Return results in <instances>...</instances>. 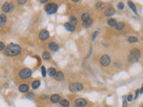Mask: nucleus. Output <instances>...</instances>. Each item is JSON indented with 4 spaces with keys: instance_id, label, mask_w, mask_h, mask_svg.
<instances>
[{
    "instance_id": "f257e3e1",
    "label": "nucleus",
    "mask_w": 143,
    "mask_h": 107,
    "mask_svg": "<svg viewBox=\"0 0 143 107\" xmlns=\"http://www.w3.org/2000/svg\"><path fill=\"white\" fill-rule=\"evenodd\" d=\"M22 53V47L19 45L15 43L9 44L8 46H6V48L4 50V54L6 56H17Z\"/></svg>"
},
{
    "instance_id": "f03ea898",
    "label": "nucleus",
    "mask_w": 143,
    "mask_h": 107,
    "mask_svg": "<svg viewBox=\"0 0 143 107\" xmlns=\"http://www.w3.org/2000/svg\"><path fill=\"white\" fill-rule=\"evenodd\" d=\"M140 55H141V52H140V49H138V48L131 49L128 55V62H130V63L138 62L139 59L140 58Z\"/></svg>"
},
{
    "instance_id": "7ed1b4c3",
    "label": "nucleus",
    "mask_w": 143,
    "mask_h": 107,
    "mask_svg": "<svg viewBox=\"0 0 143 107\" xmlns=\"http://www.w3.org/2000/svg\"><path fill=\"white\" fill-rule=\"evenodd\" d=\"M57 10H58V6L54 2L48 3L45 7V11L47 14H54L57 12Z\"/></svg>"
},
{
    "instance_id": "20e7f679",
    "label": "nucleus",
    "mask_w": 143,
    "mask_h": 107,
    "mask_svg": "<svg viewBox=\"0 0 143 107\" xmlns=\"http://www.w3.org/2000/svg\"><path fill=\"white\" fill-rule=\"evenodd\" d=\"M82 89H83V85L81 82H74V83L69 85V90L73 93L80 92Z\"/></svg>"
},
{
    "instance_id": "39448f33",
    "label": "nucleus",
    "mask_w": 143,
    "mask_h": 107,
    "mask_svg": "<svg viewBox=\"0 0 143 107\" xmlns=\"http://www.w3.org/2000/svg\"><path fill=\"white\" fill-rule=\"evenodd\" d=\"M32 74V71L29 68H24V69L21 70L19 71V77L23 79H27L29 78Z\"/></svg>"
},
{
    "instance_id": "423d86ee",
    "label": "nucleus",
    "mask_w": 143,
    "mask_h": 107,
    "mask_svg": "<svg viewBox=\"0 0 143 107\" xmlns=\"http://www.w3.org/2000/svg\"><path fill=\"white\" fill-rule=\"evenodd\" d=\"M15 9V5L11 2H6L4 4L3 6H2V11L5 13V14H10L12 13Z\"/></svg>"
},
{
    "instance_id": "0eeeda50",
    "label": "nucleus",
    "mask_w": 143,
    "mask_h": 107,
    "mask_svg": "<svg viewBox=\"0 0 143 107\" xmlns=\"http://www.w3.org/2000/svg\"><path fill=\"white\" fill-rule=\"evenodd\" d=\"M99 63L102 66L106 67L111 64V58H110V56H109L108 55H104L101 56V58H100Z\"/></svg>"
},
{
    "instance_id": "6e6552de",
    "label": "nucleus",
    "mask_w": 143,
    "mask_h": 107,
    "mask_svg": "<svg viewBox=\"0 0 143 107\" xmlns=\"http://www.w3.org/2000/svg\"><path fill=\"white\" fill-rule=\"evenodd\" d=\"M88 104V102L86 99L84 98H77L74 101V105L75 107H84L86 106Z\"/></svg>"
},
{
    "instance_id": "1a4fd4ad",
    "label": "nucleus",
    "mask_w": 143,
    "mask_h": 107,
    "mask_svg": "<svg viewBox=\"0 0 143 107\" xmlns=\"http://www.w3.org/2000/svg\"><path fill=\"white\" fill-rule=\"evenodd\" d=\"M49 38V32L47 31V29H42L40 32H39V34H38V38L40 39V40H47V38Z\"/></svg>"
},
{
    "instance_id": "9d476101",
    "label": "nucleus",
    "mask_w": 143,
    "mask_h": 107,
    "mask_svg": "<svg viewBox=\"0 0 143 107\" xmlns=\"http://www.w3.org/2000/svg\"><path fill=\"white\" fill-rule=\"evenodd\" d=\"M114 14H115V10H114V8L113 6H109V7H107V8L105 9V15L106 17H111Z\"/></svg>"
},
{
    "instance_id": "9b49d317",
    "label": "nucleus",
    "mask_w": 143,
    "mask_h": 107,
    "mask_svg": "<svg viewBox=\"0 0 143 107\" xmlns=\"http://www.w3.org/2000/svg\"><path fill=\"white\" fill-rule=\"evenodd\" d=\"M48 47H49V49L53 52H56V51H58L59 49V46L56 42H50L48 44Z\"/></svg>"
},
{
    "instance_id": "f8f14e48",
    "label": "nucleus",
    "mask_w": 143,
    "mask_h": 107,
    "mask_svg": "<svg viewBox=\"0 0 143 107\" xmlns=\"http://www.w3.org/2000/svg\"><path fill=\"white\" fill-rule=\"evenodd\" d=\"M50 101L52 102L53 104H57L60 102V96L58 94H54L50 96Z\"/></svg>"
},
{
    "instance_id": "ddd939ff",
    "label": "nucleus",
    "mask_w": 143,
    "mask_h": 107,
    "mask_svg": "<svg viewBox=\"0 0 143 107\" xmlns=\"http://www.w3.org/2000/svg\"><path fill=\"white\" fill-rule=\"evenodd\" d=\"M54 78L56 79V80L57 81H62L64 79V73L62 72V71H57V72L56 73V75L54 76Z\"/></svg>"
},
{
    "instance_id": "4468645a",
    "label": "nucleus",
    "mask_w": 143,
    "mask_h": 107,
    "mask_svg": "<svg viewBox=\"0 0 143 107\" xmlns=\"http://www.w3.org/2000/svg\"><path fill=\"white\" fill-rule=\"evenodd\" d=\"M29 89H30V87L27 84H22L19 86V90H20V92H22V93L28 92Z\"/></svg>"
},
{
    "instance_id": "2eb2a0df",
    "label": "nucleus",
    "mask_w": 143,
    "mask_h": 107,
    "mask_svg": "<svg viewBox=\"0 0 143 107\" xmlns=\"http://www.w3.org/2000/svg\"><path fill=\"white\" fill-rule=\"evenodd\" d=\"M64 28L67 29L68 31H70V32L74 31V29H75V26H73V24H71L69 21L64 24Z\"/></svg>"
},
{
    "instance_id": "dca6fc26",
    "label": "nucleus",
    "mask_w": 143,
    "mask_h": 107,
    "mask_svg": "<svg viewBox=\"0 0 143 107\" xmlns=\"http://www.w3.org/2000/svg\"><path fill=\"white\" fill-rule=\"evenodd\" d=\"M6 16L5 14H0V27H3L4 25H6Z\"/></svg>"
},
{
    "instance_id": "f3484780",
    "label": "nucleus",
    "mask_w": 143,
    "mask_h": 107,
    "mask_svg": "<svg viewBox=\"0 0 143 107\" xmlns=\"http://www.w3.org/2000/svg\"><path fill=\"white\" fill-rule=\"evenodd\" d=\"M81 18H82V21L84 22V21H87L90 20V14L89 13H83L82 14V16H81Z\"/></svg>"
},
{
    "instance_id": "a211bd4d",
    "label": "nucleus",
    "mask_w": 143,
    "mask_h": 107,
    "mask_svg": "<svg viewBox=\"0 0 143 107\" xmlns=\"http://www.w3.org/2000/svg\"><path fill=\"white\" fill-rule=\"evenodd\" d=\"M128 6H130V8L132 10V12H133L134 14H138L137 7H136V6H135L134 4H133V2H131V1H128Z\"/></svg>"
},
{
    "instance_id": "6ab92c4d",
    "label": "nucleus",
    "mask_w": 143,
    "mask_h": 107,
    "mask_svg": "<svg viewBox=\"0 0 143 107\" xmlns=\"http://www.w3.org/2000/svg\"><path fill=\"white\" fill-rule=\"evenodd\" d=\"M107 24L109 27H115L117 24V21L115 19H108L107 21Z\"/></svg>"
},
{
    "instance_id": "aec40b11",
    "label": "nucleus",
    "mask_w": 143,
    "mask_h": 107,
    "mask_svg": "<svg viewBox=\"0 0 143 107\" xmlns=\"http://www.w3.org/2000/svg\"><path fill=\"white\" fill-rule=\"evenodd\" d=\"M124 27H125V23L123 22V21H120V22H117L116 26H115V29L117 30H122V29H124Z\"/></svg>"
},
{
    "instance_id": "412c9836",
    "label": "nucleus",
    "mask_w": 143,
    "mask_h": 107,
    "mask_svg": "<svg viewBox=\"0 0 143 107\" xmlns=\"http://www.w3.org/2000/svg\"><path fill=\"white\" fill-rule=\"evenodd\" d=\"M59 104H60V105H61L62 107H68L69 104H70V103H69V101L66 100V99H62V100H60Z\"/></svg>"
},
{
    "instance_id": "4be33fe9",
    "label": "nucleus",
    "mask_w": 143,
    "mask_h": 107,
    "mask_svg": "<svg viewBox=\"0 0 143 107\" xmlns=\"http://www.w3.org/2000/svg\"><path fill=\"white\" fill-rule=\"evenodd\" d=\"M56 71L55 68H49V69L47 70V74L50 76V77H54V76L56 75Z\"/></svg>"
},
{
    "instance_id": "5701e85b",
    "label": "nucleus",
    "mask_w": 143,
    "mask_h": 107,
    "mask_svg": "<svg viewBox=\"0 0 143 107\" xmlns=\"http://www.w3.org/2000/svg\"><path fill=\"white\" fill-rule=\"evenodd\" d=\"M39 86H40V81L39 80H34L31 84V87L33 89H38Z\"/></svg>"
},
{
    "instance_id": "b1692460",
    "label": "nucleus",
    "mask_w": 143,
    "mask_h": 107,
    "mask_svg": "<svg viewBox=\"0 0 143 107\" xmlns=\"http://www.w3.org/2000/svg\"><path fill=\"white\" fill-rule=\"evenodd\" d=\"M92 23H93V21H92V19H90V20L87 21H84L82 23V25H83L84 28H90L92 25Z\"/></svg>"
},
{
    "instance_id": "393cba45",
    "label": "nucleus",
    "mask_w": 143,
    "mask_h": 107,
    "mask_svg": "<svg viewBox=\"0 0 143 107\" xmlns=\"http://www.w3.org/2000/svg\"><path fill=\"white\" fill-rule=\"evenodd\" d=\"M69 22L71 24H73V26H76V24L78 22V20H77V18L75 16H71L70 17V20H69Z\"/></svg>"
},
{
    "instance_id": "a878e982",
    "label": "nucleus",
    "mask_w": 143,
    "mask_h": 107,
    "mask_svg": "<svg viewBox=\"0 0 143 107\" xmlns=\"http://www.w3.org/2000/svg\"><path fill=\"white\" fill-rule=\"evenodd\" d=\"M105 6V4L104 2H98L96 5V8L98 10H102V9H104Z\"/></svg>"
},
{
    "instance_id": "bb28decb",
    "label": "nucleus",
    "mask_w": 143,
    "mask_h": 107,
    "mask_svg": "<svg viewBox=\"0 0 143 107\" xmlns=\"http://www.w3.org/2000/svg\"><path fill=\"white\" fill-rule=\"evenodd\" d=\"M42 58L45 59V60H47V59H50L51 58V55L48 52H45L42 54Z\"/></svg>"
},
{
    "instance_id": "cd10ccee",
    "label": "nucleus",
    "mask_w": 143,
    "mask_h": 107,
    "mask_svg": "<svg viewBox=\"0 0 143 107\" xmlns=\"http://www.w3.org/2000/svg\"><path fill=\"white\" fill-rule=\"evenodd\" d=\"M128 42L129 43H136L138 42V38L136 37H130L128 38Z\"/></svg>"
},
{
    "instance_id": "c85d7f7f",
    "label": "nucleus",
    "mask_w": 143,
    "mask_h": 107,
    "mask_svg": "<svg viewBox=\"0 0 143 107\" xmlns=\"http://www.w3.org/2000/svg\"><path fill=\"white\" fill-rule=\"evenodd\" d=\"M41 73H42V76H43V77H46V76H47V70H46V68L44 66L41 67Z\"/></svg>"
},
{
    "instance_id": "c756f323",
    "label": "nucleus",
    "mask_w": 143,
    "mask_h": 107,
    "mask_svg": "<svg viewBox=\"0 0 143 107\" xmlns=\"http://www.w3.org/2000/svg\"><path fill=\"white\" fill-rule=\"evenodd\" d=\"M98 30H96V31L93 33L92 37H91V39H92V41L96 40V38H97V37H98Z\"/></svg>"
},
{
    "instance_id": "7c9ffc66",
    "label": "nucleus",
    "mask_w": 143,
    "mask_h": 107,
    "mask_svg": "<svg viewBox=\"0 0 143 107\" xmlns=\"http://www.w3.org/2000/svg\"><path fill=\"white\" fill-rule=\"evenodd\" d=\"M117 7H118L119 10H123V9L124 8V5H123V3H119L118 6H117Z\"/></svg>"
},
{
    "instance_id": "2f4dec72",
    "label": "nucleus",
    "mask_w": 143,
    "mask_h": 107,
    "mask_svg": "<svg viewBox=\"0 0 143 107\" xmlns=\"http://www.w3.org/2000/svg\"><path fill=\"white\" fill-rule=\"evenodd\" d=\"M27 98H29V99H33L34 98V94H32V93H29L28 95L26 96Z\"/></svg>"
},
{
    "instance_id": "473e14b6",
    "label": "nucleus",
    "mask_w": 143,
    "mask_h": 107,
    "mask_svg": "<svg viewBox=\"0 0 143 107\" xmlns=\"http://www.w3.org/2000/svg\"><path fill=\"white\" fill-rule=\"evenodd\" d=\"M5 48H6V45H5L3 42H0V51L5 50Z\"/></svg>"
},
{
    "instance_id": "72a5a7b5",
    "label": "nucleus",
    "mask_w": 143,
    "mask_h": 107,
    "mask_svg": "<svg viewBox=\"0 0 143 107\" xmlns=\"http://www.w3.org/2000/svg\"><path fill=\"white\" fill-rule=\"evenodd\" d=\"M140 90L139 89H137L136 90V92H135V96H134V99H136V98H138V96H139V94H140Z\"/></svg>"
},
{
    "instance_id": "f704fd0d",
    "label": "nucleus",
    "mask_w": 143,
    "mask_h": 107,
    "mask_svg": "<svg viewBox=\"0 0 143 107\" xmlns=\"http://www.w3.org/2000/svg\"><path fill=\"white\" fill-rule=\"evenodd\" d=\"M27 1L26 0H23V1H18V4L19 5H24V4H26Z\"/></svg>"
},
{
    "instance_id": "c9c22d12",
    "label": "nucleus",
    "mask_w": 143,
    "mask_h": 107,
    "mask_svg": "<svg viewBox=\"0 0 143 107\" xmlns=\"http://www.w3.org/2000/svg\"><path fill=\"white\" fill-rule=\"evenodd\" d=\"M131 100H132V96H131V95H129V96H127V101L131 102Z\"/></svg>"
},
{
    "instance_id": "e433bc0d",
    "label": "nucleus",
    "mask_w": 143,
    "mask_h": 107,
    "mask_svg": "<svg viewBox=\"0 0 143 107\" xmlns=\"http://www.w3.org/2000/svg\"><path fill=\"white\" fill-rule=\"evenodd\" d=\"M123 107H126V101H125V97H123Z\"/></svg>"
},
{
    "instance_id": "4c0bfd02",
    "label": "nucleus",
    "mask_w": 143,
    "mask_h": 107,
    "mask_svg": "<svg viewBox=\"0 0 143 107\" xmlns=\"http://www.w3.org/2000/svg\"><path fill=\"white\" fill-rule=\"evenodd\" d=\"M47 0H40V3L41 4H44V3H47Z\"/></svg>"
},
{
    "instance_id": "58836bf2",
    "label": "nucleus",
    "mask_w": 143,
    "mask_h": 107,
    "mask_svg": "<svg viewBox=\"0 0 143 107\" xmlns=\"http://www.w3.org/2000/svg\"><path fill=\"white\" fill-rule=\"evenodd\" d=\"M140 93H143V85H142V87H141V88H140Z\"/></svg>"
},
{
    "instance_id": "ea45409f",
    "label": "nucleus",
    "mask_w": 143,
    "mask_h": 107,
    "mask_svg": "<svg viewBox=\"0 0 143 107\" xmlns=\"http://www.w3.org/2000/svg\"><path fill=\"white\" fill-rule=\"evenodd\" d=\"M73 2H75V3H77V2H79V0H73Z\"/></svg>"
},
{
    "instance_id": "a19ab883",
    "label": "nucleus",
    "mask_w": 143,
    "mask_h": 107,
    "mask_svg": "<svg viewBox=\"0 0 143 107\" xmlns=\"http://www.w3.org/2000/svg\"><path fill=\"white\" fill-rule=\"evenodd\" d=\"M141 107H143V105H142V106H141Z\"/></svg>"
}]
</instances>
